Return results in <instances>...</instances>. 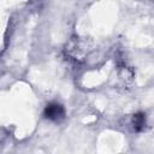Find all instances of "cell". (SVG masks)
Returning a JSON list of instances; mask_svg holds the SVG:
<instances>
[{"mask_svg": "<svg viewBox=\"0 0 154 154\" xmlns=\"http://www.w3.org/2000/svg\"><path fill=\"white\" fill-rule=\"evenodd\" d=\"M63 111H61V108L59 107V106H48V108H47V114H48V117L49 118H52V117H55V116H58V114H60Z\"/></svg>", "mask_w": 154, "mask_h": 154, "instance_id": "cell-1", "label": "cell"}]
</instances>
